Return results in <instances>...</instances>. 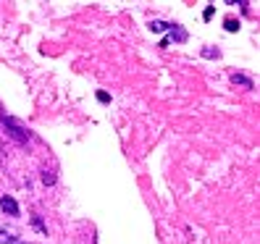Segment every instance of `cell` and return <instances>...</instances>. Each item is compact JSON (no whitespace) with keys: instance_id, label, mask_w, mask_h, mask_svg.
Here are the masks:
<instances>
[{"instance_id":"obj_1","label":"cell","mask_w":260,"mask_h":244,"mask_svg":"<svg viewBox=\"0 0 260 244\" xmlns=\"http://www.w3.org/2000/svg\"><path fill=\"white\" fill-rule=\"evenodd\" d=\"M3 124H6L8 129H11V134L16 136V140H21V142H26V140H29V131H26V129H24L21 124H19V121H13V118H8L6 113H3Z\"/></svg>"},{"instance_id":"obj_2","label":"cell","mask_w":260,"mask_h":244,"mask_svg":"<svg viewBox=\"0 0 260 244\" xmlns=\"http://www.w3.org/2000/svg\"><path fill=\"white\" fill-rule=\"evenodd\" d=\"M0 207H3V213H8V216H19V205L13 197H0Z\"/></svg>"},{"instance_id":"obj_3","label":"cell","mask_w":260,"mask_h":244,"mask_svg":"<svg viewBox=\"0 0 260 244\" xmlns=\"http://www.w3.org/2000/svg\"><path fill=\"white\" fill-rule=\"evenodd\" d=\"M232 82L239 84V87H244V89H252V82L247 79V76H242V74H232Z\"/></svg>"},{"instance_id":"obj_4","label":"cell","mask_w":260,"mask_h":244,"mask_svg":"<svg viewBox=\"0 0 260 244\" xmlns=\"http://www.w3.org/2000/svg\"><path fill=\"white\" fill-rule=\"evenodd\" d=\"M16 241V236L13 234H8V231H3V228H0V244H13Z\"/></svg>"},{"instance_id":"obj_5","label":"cell","mask_w":260,"mask_h":244,"mask_svg":"<svg viewBox=\"0 0 260 244\" xmlns=\"http://www.w3.org/2000/svg\"><path fill=\"white\" fill-rule=\"evenodd\" d=\"M171 40L184 42V40H187V32H184V29H174V32H171Z\"/></svg>"},{"instance_id":"obj_6","label":"cell","mask_w":260,"mask_h":244,"mask_svg":"<svg viewBox=\"0 0 260 244\" xmlns=\"http://www.w3.org/2000/svg\"><path fill=\"white\" fill-rule=\"evenodd\" d=\"M150 29H152V32H166L168 24H166V21H152V24H150Z\"/></svg>"},{"instance_id":"obj_7","label":"cell","mask_w":260,"mask_h":244,"mask_svg":"<svg viewBox=\"0 0 260 244\" xmlns=\"http://www.w3.org/2000/svg\"><path fill=\"white\" fill-rule=\"evenodd\" d=\"M226 29H229V32H237V29H239V21H234V19H226Z\"/></svg>"},{"instance_id":"obj_8","label":"cell","mask_w":260,"mask_h":244,"mask_svg":"<svg viewBox=\"0 0 260 244\" xmlns=\"http://www.w3.org/2000/svg\"><path fill=\"white\" fill-rule=\"evenodd\" d=\"M42 181H45V184H53V181H55V176L45 171V173H42Z\"/></svg>"},{"instance_id":"obj_9","label":"cell","mask_w":260,"mask_h":244,"mask_svg":"<svg viewBox=\"0 0 260 244\" xmlns=\"http://www.w3.org/2000/svg\"><path fill=\"white\" fill-rule=\"evenodd\" d=\"M24 244H26V241H24Z\"/></svg>"}]
</instances>
